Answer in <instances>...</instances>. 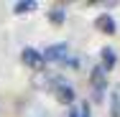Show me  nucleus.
I'll use <instances>...</instances> for the list:
<instances>
[{
  "label": "nucleus",
  "instance_id": "6",
  "mask_svg": "<svg viewBox=\"0 0 120 117\" xmlns=\"http://www.w3.org/2000/svg\"><path fill=\"white\" fill-rule=\"evenodd\" d=\"M100 59H102V64H100V66L105 69V74L115 69V61H118V56H115V51H112V48H102V51H100Z\"/></svg>",
  "mask_w": 120,
  "mask_h": 117
},
{
  "label": "nucleus",
  "instance_id": "1",
  "mask_svg": "<svg viewBox=\"0 0 120 117\" xmlns=\"http://www.w3.org/2000/svg\"><path fill=\"white\" fill-rule=\"evenodd\" d=\"M90 82H92V102H102L105 89H107V79H105V69L95 66L90 74Z\"/></svg>",
  "mask_w": 120,
  "mask_h": 117
},
{
  "label": "nucleus",
  "instance_id": "12",
  "mask_svg": "<svg viewBox=\"0 0 120 117\" xmlns=\"http://www.w3.org/2000/svg\"><path fill=\"white\" fill-rule=\"evenodd\" d=\"M64 117H79V110H77V107H72V110H69Z\"/></svg>",
  "mask_w": 120,
  "mask_h": 117
},
{
  "label": "nucleus",
  "instance_id": "2",
  "mask_svg": "<svg viewBox=\"0 0 120 117\" xmlns=\"http://www.w3.org/2000/svg\"><path fill=\"white\" fill-rule=\"evenodd\" d=\"M67 59H69V46H67V43H51V46L44 51V61H49V64L64 66Z\"/></svg>",
  "mask_w": 120,
  "mask_h": 117
},
{
  "label": "nucleus",
  "instance_id": "11",
  "mask_svg": "<svg viewBox=\"0 0 120 117\" xmlns=\"http://www.w3.org/2000/svg\"><path fill=\"white\" fill-rule=\"evenodd\" d=\"M79 117H92V112H90V104H87V102L79 107Z\"/></svg>",
  "mask_w": 120,
  "mask_h": 117
},
{
  "label": "nucleus",
  "instance_id": "5",
  "mask_svg": "<svg viewBox=\"0 0 120 117\" xmlns=\"http://www.w3.org/2000/svg\"><path fill=\"white\" fill-rule=\"evenodd\" d=\"M95 25L102 31V33H107V36H112V33L118 31V28H115V21H112V15H107V13H102V15L95 21Z\"/></svg>",
  "mask_w": 120,
  "mask_h": 117
},
{
  "label": "nucleus",
  "instance_id": "8",
  "mask_svg": "<svg viewBox=\"0 0 120 117\" xmlns=\"http://www.w3.org/2000/svg\"><path fill=\"white\" fill-rule=\"evenodd\" d=\"M110 117H120V94H110Z\"/></svg>",
  "mask_w": 120,
  "mask_h": 117
},
{
  "label": "nucleus",
  "instance_id": "3",
  "mask_svg": "<svg viewBox=\"0 0 120 117\" xmlns=\"http://www.w3.org/2000/svg\"><path fill=\"white\" fill-rule=\"evenodd\" d=\"M21 61H23L28 69H36V71H44V53H38L36 48H31V46H26L23 51H21Z\"/></svg>",
  "mask_w": 120,
  "mask_h": 117
},
{
  "label": "nucleus",
  "instance_id": "4",
  "mask_svg": "<svg viewBox=\"0 0 120 117\" xmlns=\"http://www.w3.org/2000/svg\"><path fill=\"white\" fill-rule=\"evenodd\" d=\"M54 94H56L59 104H74V99H77V92H74L69 84H56L54 87Z\"/></svg>",
  "mask_w": 120,
  "mask_h": 117
},
{
  "label": "nucleus",
  "instance_id": "9",
  "mask_svg": "<svg viewBox=\"0 0 120 117\" xmlns=\"http://www.w3.org/2000/svg\"><path fill=\"white\" fill-rule=\"evenodd\" d=\"M13 10H15L18 15H23V13H31V10H36V3H31V0H23V3H15V5H13Z\"/></svg>",
  "mask_w": 120,
  "mask_h": 117
},
{
  "label": "nucleus",
  "instance_id": "10",
  "mask_svg": "<svg viewBox=\"0 0 120 117\" xmlns=\"http://www.w3.org/2000/svg\"><path fill=\"white\" fill-rule=\"evenodd\" d=\"M79 64H82V61H79V56H72V53H69V59H67V64H64V66H69V69H79Z\"/></svg>",
  "mask_w": 120,
  "mask_h": 117
},
{
  "label": "nucleus",
  "instance_id": "7",
  "mask_svg": "<svg viewBox=\"0 0 120 117\" xmlns=\"http://www.w3.org/2000/svg\"><path fill=\"white\" fill-rule=\"evenodd\" d=\"M64 18H67V10H64L61 5H54V8L49 10V21H51L54 25H61V23H64Z\"/></svg>",
  "mask_w": 120,
  "mask_h": 117
}]
</instances>
